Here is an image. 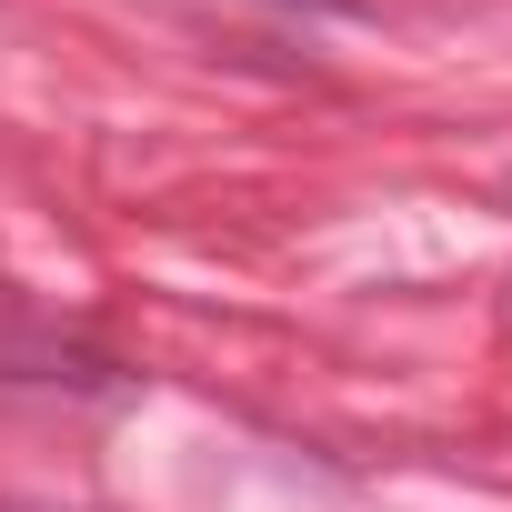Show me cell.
<instances>
[{"label":"cell","mask_w":512,"mask_h":512,"mask_svg":"<svg viewBox=\"0 0 512 512\" xmlns=\"http://www.w3.org/2000/svg\"><path fill=\"white\" fill-rule=\"evenodd\" d=\"M302 11H362V0H302Z\"/></svg>","instance_id":"obj_1"},{"label":"cell","mask_w":512,"mask_h":512,"mask_svg":"<svg viewBox=\"0 0 512 512\" xmlns=\"http://www.w3.org/2000/svg\"><path fill=\"white\" fill-rule=\"evenodd\" d=\"M0 512H61V502H0Z\"/></svg>","instance_id":"obj_2"}]
</instances>
